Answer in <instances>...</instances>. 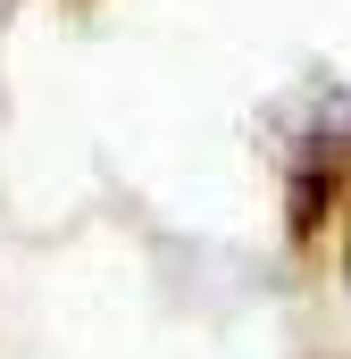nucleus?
<instances>
[{
    "label": "nucleus",
    "instance_id": "f257e3e1",
    "mask_svg": "<svg viewBox=\"0 0 351 359\" xmlns=\"http://www.w3.org/2000/svg\"><path fill=\"white\" fill-rule=\"evenodd\" d=\"M343 284H351V243H343Z\"/></svg>",
    "mask_w": 351,
    "mask_h": 359
}]
</instances>
